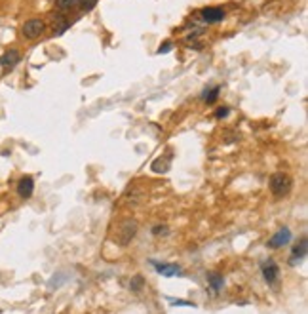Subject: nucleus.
<instances>
[{"label": "nucleus", "mask_w": 308, "mask_h": 314, "mask_svg": "<svg viewBox=\"0 0 308 314\" xmlns=\"http://www.w3.org/2000/svg\"><path fill=\"white\" fill-rule=\"evenodd\" d=\"M291 188H293V179L289 177V173H285V171L272 173V177H270V192L276 198L287 196L291 192Z\"/></svg>", "instance_id": "nucleus-1"}, {"label": "nucleus", "mask_w": 308, "mask_h": 314, "mask_svg": "<svg viewBox=\"0 0 308 314\" xmlns=\"http://www.w3.org/2000/svg\"><path fill=\"white\" fill-rule=\"evenodd\" d=\"M137 228H139V225H137L135 219H124L116 228V236H114L116 242L120 244V246H128V244L135 238Z\"/></svg>", "instance_id": "nucleus-2"}, {"label": "nucleus", "mask_w": 308, "mask_h": 314, "mask_svg": "<svg viewBox=\"0 0 308 314\" xmlns=\"http://www.w3.org/2000/svg\"><path fill=\"white\" fill-rule=\"evenodd\" d=\"M263 276H264V280H266V284H268V285H272L274 289L278 287L280 269H278V265H276L272 259H268V261H264V263H263Z\"/></svg>", "instance_id": "nucleus-3"}, {"label": "nucleus", "mask_w": 308, "mask_h": 314, "mask_svg": "<svg viewBox=\"0 0 308 314\" xmlns=\"http://www.w3.org/2000/svg\"><path fill=\"white\" fill-rule=\"evenodd\" d=\"M44 21L42 19H29L25 25H23V34L30 38V40H34V38H38L42 32H44Z\"/></svg>", "instance_id": "nucleus-4"}, {"label": "nucleus", "mask_w": 308, "mask_h": 314, "mask_svg": "<svg viewBox=\"0 0 308 314\" xmlns=\"http://www.w3.org/2000/svg\"><path fill=\"white\" fill-rule=\"evenodd\" d=\"M200 17H202V21H204L205 25H215V23H219L223 21V17H224V12H223V8H204L202 12H200Z\"/></svg>", "instance_id": "nucleus-5"}, {"label": "nucleus", "mask_w": 308, "mask_h": 314, "mask_svg": "<svg viewBox=\"0 0 308 314\" xmlns=\"http://www.w3.org/2000/svg\"><path fill=\"white\" fill-rule=\"evenodd\" d=\"M291 240V230L287 227L280 228L276 234H272V238L268 240V248H281Z\"/></svg>", "instance_id": "nucleus-6"}, {"label": "nucleus", "mask_w": 308, "mask_h": 314, "mask_svg": "<svg viewBox=\"0 0 308 314\" xmlns=\"http://www.w3.org/2000/svg\"><path fill=\"white\" fill-rule=\"evenodd\" d=\"M19 61H21L19 50H8V52H4V56L0 57V65L4 69H14Z\"/></svg>", "instance_id": "nucleus-7"}, {"label": "nucleus", "mask_w": 308, "mask_h": 314, "mask_svg": "<svg viewBox=\"0 0 308 314\" xmlns=\"http://www.w3.org/2000/svg\"><path fill=\"white\" fill-rule=\"evenodd\" d=\"M307 248H308V240H307V236H303V238L293 246V251H291V259H289V263L295 265L297 261L305 259V257H307Z\"/></svg>", "instance_id": "nucleus-8"}, {"label": "nucleus", "mask_w": 308, "mask_h": 314, "mask_svg": "<svg viewBox=\"0 0 308 314\" xmlns=\"http://www.w3.org/2000/svg\"><path fill=\"white\" fill-rule=\"evenodd\" d=\"M156 272H160L162 276H177L181 274V265L177 263H152Z\"/></svg>", "instance_id": "nucleus-9"}, {"label": "nucleus", "mask_w": 308, "mask_h": 314, "mask_svg": "<svg viewBox=\"0 0 308 314\" xmlns=\"http://www.w3.org/2000/svg\"><path fill=\"white\" fill-rule=\"evenodd\" d=\"M32 190H34V181H32V177H23V179H19V183H17V194H19L21 198H30V196H32Z\"/></svg>", "instance_id": "nucleus-10"}, {"label": "nucleus", "mask_w": 308, "mask_h": 314, "mask_svg": "<svg viewBox=\"0 0 308 314\" xmlns=\"http://www.w3.org/2000/svg\"><path fill=\"white\" fill-rule=\"evenodd\" d=\"M69 27H71V21H69L65 15H56V17H54V36L63 34Z\"/></svg>", "instance_id": "nucleus-11"}, {"label": "nucleus", "mask_w": 308, "mask_h": 314, "mask_svg": "<svg viewBox=\"0 0 308 314\" xmlns=\"http://www.w3.org/2000/svg\"><path fill=\"white\" fill-rule=\"evenodd\" d=\"M223 276H221L219 272H207V285L217 293L221 287H223Z\"/></svg>", "instance_id": "nucleus-12"}, {"label": "nucleus", "mask_w": 308, "mask_h": 314, "mask_svg": "<svg viewBox=\"0 0 308 314\" xmlns=\"http://www.w3.org/2000/svg\"><path fill=\"white\" fill-rule=\"evenodd\" d=\"M219 86H215V88H209V90H205L204 94H202V99L207 103V105H211V103H215L217 97H219Z\"/></svg>", "instance_id": "nucleus-13"}, {"label": "nucleus", "mask_w": 308, "mask_h": 314, "mask_svg": "<svg viewBox=\"0 0 308 314\" xmlns=\"http://www.w3.org/2000/svg\"><path fill=\"white\" fill-rule=\"evenodd\" d=\"M169 170V160L168 158H156L154 162H152V171H156V173H164V171Z\"/></svg>", "instance_id": "nucleus-14"}, {"label": "nucleus", "mask_w": 308, "mask_h": 314, "mask_svg": "<svg viewBox=\"0 0 308 314\" xmlns=\"http://www.w3.org/2000/svg\"><path fill=\"white\" fill-rule=\"evenodd\" d=\"M97 2L99 0H76V6L80 8V12H84V14H89L95 6H97Z\"/></svg>", "instance_id": "nucleus-15"}, {"label": "nucleus", "mask_w": 308, "mask_h": 314, "mask_svg": "<svg viewBox=\"0 0 308 314\" xmlns=\"http://www.w3.org/2000/svg\"><path fill=\"white\" fill-rule=\"evenodd\" d=\"M145 285V280H143V276L141 274H137V276H133L132 282H130V289L132 291H141V287Z\"/></svg>", "instance_id": "nucleus-16"}, {"label": "nucleus", "mask_w": 308, "mask_h": 314, "mask_svg": "<svg viewBox=\"0 0 308 314\" xmlns=\"http://www.w3.org/2000/svg\"><path fill=\"white\" fill-rule=\"evenodd\" d=\"M73 4H76V0H56V8H57V10H61V12L69 10Z\"/></svg>", "instance_id": "nucleus-17"}, {"label": "nucleus", "mask_w": 308, "mask_h": 314, "mask_svg": "<svg viewBox=\"0 0 308 314\" xmlns=\"http://www.w3.org/2000/svg\"><path fill=\"white\" fill-rule=\"evenodd\" d=\"M168 232H169V228L166 227V225H156V227H152V234H154V236H168Z\"/></svg>", "instance_id": "nucleus-18"}, {"label": "nucleus", "mask_w": 308, "mask_h": 314, "mask_svg": "<svg viewBox=\"0 0 308 314\" xmlns=\"http://www.w3.org/2000/svg\"><path fill=\"white\" fill-rule=\"evenodd\" d=\"M171 305H177V307H194V303L191 301H183V299H169Z\"/></svg>", "instance_id": "nucleus-19"}, {"label": "nucleus", "mask_w": 308, "mask_h": 314, "mask_svg": "<svg viewBox=\"0 0 308 314\" xmlns=\"http://www.w3.org/2000/svg\"><path fill=\"white\" fill-rule=\"evenodd\" d=\"M171 48H173V44L168 40V42H164V44L160 46V48H158V54H168V52H169Z\"/></svg>", "instance_id": "nucleus-20"}, {"label": "nucleus", "mask_w": 308, "mask_h": 314, "mask_svg": "<svg viewBox=\"0 0 308 314\" xmlns=\"http://www.w3.org/2000/svg\"><path fill=\"white\" fill-rule=\"evenodd\" d=\"M224 116H228V107H221V109H217L215 118H224Z\"/></svg>", "instance_id": "nucleus-21"}]
</instances>
